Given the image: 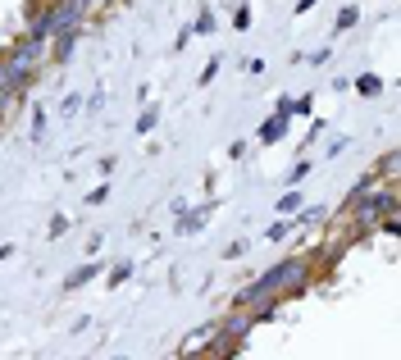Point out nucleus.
<instances>
[{"label": "nucleus", "instance_id": "nucleus-1", "mask_svg": "<svg viewBox=\"0 0 401 360\" xmlns=\"http://www.w3.org/2000/svg\"><path fill=\"white\" fill-rule=\"evenodd\" d=\"M297 274H301V260H283V265H274L269 274H260L255 283H246L242 306H260V301H274V297H279V287H288Z\"/></svg>", "mask_w": 401, "mask_h": 360}, {"label": "nucleus", "instance_id": "nucleus-2", "mask_svg": "<svg viewBox=\"0 0 401 360\" xmlns=\"http://www.w3.org/2000/svg\"><path fill=\"white\" fill-rule=\"evenodd\" d=\"M393 206H397V197H393V187H383V192H374V197H360V219H388L393 215Z\"/></svg>", "mask_w": 401, "mask_h": 360}, {"label": "nucleus", "instance_id": "nucleus-3", "mask_svg": "<svg viewBox=\"0 0 401 360\" xmlns=\"http://www.w3.org/2000/svg\"><path fill=\"white\" fill-rule=\"evenodd\" d=\"M27 82H32V69H23V64H9V60H0V92H5V96L23 92Z\"/></svg>", "mask_w": 401, "mask_h": 360}, {"label": "nucleus", "instance_id": "nucleus-4", "mask_svg": "<svg viewBox=\"0 0 401 360\" xmlns=\"http://www.w3.org/2000/svg\"><path fill=\"white\" fill-rule=\"evenodd\" d=\"M96 274H101V260H87V265H78L69 278H64V292H78V287H87Z\"/></svg>", "mask_w": 401, "mask_h": 360}, {"label": "nucleus", "instance_id": "nucleus-5", "mask_svg": "<svg viewBox=\"0 0 401 360\" xmlns=\"http://www.w3.org/2000/svg\"><path fill=\"white\" fill-rule=\"evenodd\" d=\"M73 46H78V27H60V32H55V60H60V64H69Z\"/></svg>", "mask_w": 401, "mask_h": 360}, {"label": "nucleus", "instance_id": "nucleus-6", "mask_svg": "<svg viewBox=\"0 0 401 360\" xmlns=\"http://www.w3.org/2000/svg\"><path fill=\"white\" fill-rule=\"evenodd\" d=\"M283 132H288V119H283V114H274V119H265V123H260V146L279 142Z\"/></svg>", "mask_w": 401, "mask_h": 360}, {"label": "nucleus", "instance_id": "nucleus-7", "mask_svg": "<svg viewBox=\"0 0 401 360\" xmlns=\"http://www.w3.org/2000/svg\"><path fill=\"white\" fill-rule=\"evenodd\" d=\"M356 92H360V96H378V92H383V77L360 73V77H356Z\"/></svg>", "mask_w": 401, "mask_h": 360}, {"label": "nucleus", "instance_id": "nucleus-8", "mask_svg": "<svg viewBox=\"0 0 401 360\" xmlns=\"http://www.w3.org/2000/svg\"><path fill=\"white\" fill-rule=\"evenodd\" d=\"M205 215H210V210H192L187 219H178V232H200V228H205Z\"/></svg>", "mask_w": 401, "mask_h": 360}, {"label": "nucleus", "instance_id": "nucleus-9", "mask_svg": "<svg viewBox=\"0 0 401 360\" xmlns=\"http://www.w3.org/2000/svg\"><path fill=\"white\" fill-rule=\"evenodd\" d=\"M183 32H187V37H200V32H215V14H210V9H200V18H196V23H192V27H183Z\"/></svg>", "mask_w": 401, "mask_h": 360}, {"label": "nucleus", "instance_id": "nucleus-10", "mask_svg": "<svg viewBox=\"0 0 401 360\" xmlns=\"http://www.w3.org/2000/svg\"><path fill=\"white\" fill-rule=\"evenodd\" d=\"M292 210H301V192H297V187L279 197V215H292Z\"/></svg>", "mask_w": 401, "mask_h": 360}, {"label": "nucleus", "instance_id": "nucleus-11", "mask_svg": "<svg viewBox=\"0 0 401 360\" xmlns=\"http://www.w3.org/2000/svg\"><path fill=\"white\" fill-rule=\"evenodd\" d=\"M356 18H360V9H356V5H342V14H338V32H347Z\"/></svg>", "mask_w": 401, "mask_h": 360}, {"label": "nucleus", "instance_id": "nucleus-12", "mask_svg": "<svg viewBox=\"0 0 401 360\" xmlns=\"http://www.w3.org/2000/svg\"><path fill=\"white\" fill-rule=\"evenodd\" d=\"M128 274H132V260H119V265L110 269V287H119V283H123Z\"/></svg>", "mask_w": 401, "mask_h": 360}, {"label": "nucleus", "instance_id": "nucleus-13", "mask_svg": "<svg viewBox=\"0 0 401 360\" xmlns=\"http://www.w3.org/2000/svg\"><path fill=\"white\" fill-rule=\"evenodd\" d=\"M155 123H160V110H141L137 114V132H151Z\"/></svg>", "mask_w": 401, "mask_h": 360}, {"label": "nucleus", "instance_id": "nucleus-14", "mask_svg": "<svg viewBox=\"0 0 401 360\" xmlns=\"http://www.w3.org/2000/svg\"><path fill=\"white\" fill-rule=\"evenodd\" d=\"M292 228H297V219H283V223H274V228H269V242H279V237H288V232Z\"/></svg>", "mask_w": 401, "mask_h": 360}, {"label": "nucleus", "instance_id": "nucleus-15", "mask_svg": "<svg viewBox=\"0 0 401 360\" xmlns=\"http://www.w3.org/2000/svg\"><path fill=\"white\" fill-rule=\"evenodd\" d=\"M60 110H64V114H78V110H82V96H78V92H69V96H64V105H60Z\"/></svg>", "mask_w": 401, "mask_h": 360}, {"label": "nucleus", "instance_id": "nucleus-16", "mask_svg": "<svg viewBox=\"0 0 401 360\" xmlns=\"http://www.w3.org/2000/svg\"><path fill=\"white\" fill-rule=\"evenodd\" d=\"M105 197H110V182H101V187H91V192H87V206H101Z\"/></svg>", "mask_w": 401, "mask_h": 360}, {"label": "nucleus", "instance_id": "nucleus-17", "mask_svg": "<svg viewBox=\"0 0 401 360\" xmlns=\"http://www.w3.org/2000/svg\"><path fill=\"white\" fill-rule=\"evenodd\" d=\"M32 137H37V142H42V137H46V114H42V110H37V114H32Z\"/></svg>", "mask_w": 401, "mask_h": 360}, {"label": "nucleus", "instance_id": "nucleus-18", "mask_svg": "<svg viewBox=\"0 0 401 360\" xmlns=\"http://www.w3.org/2000/svg\"><path fill=\"white\" fill-rule=\"evenodd\" d=\"M60 232H69V215H55L51 219V237H60Z\"/></svg>", "mask_w": 401, "mask_h": 360}, {"label": "nucleus", "instance_id": "nucleus-19", "mask_svg": "<svg viewBox=\"0 0 401 360\" xmlns=\"http://www.w3.org/2000/svg\"><path fill=\"white\" fill-rule=\"evenodd\" d=\"M292 114H310V92H305V96H297V101H292Z\"/></svg>", "mask_w": 401, "mask_h": 360}, {"label": "nucleus", "instance_id": "nucleus-20", "mask_svg": "<svg viewBox=\"0 0 401 360\" xmlns=\"http://www.w3.org/2000/svg\"><path fill=\"white\" fill-rule=\"evenodd\" d=\"M305 173H310V164H305V160H301V164H297V169H292V173H288V182H292V187H297V182L305 178Z\"/></svg>", "mask_w": 401, "mask_h": 360}, {"label": "nucleus", "instance_id": "nucleus-21", "mask_svg": "<svg viewBox=\"0 0 401 360\" xmlns=\"http://www.w3.org/2000/svg\"><path fill=\"white\" fill-rule=\"evenodd\" d=\"M233 23H237V27H251V9L242 5V9H237V14H233Z\"/></svg>", "mask_w": 401, "mask_h": 360}, {"label": "nucleus", "instance_id": "nucleus-22", "mask_svg": "<svg viewBox=\"0 0 401 360\" xmlns=\"http://www.w3.org/2000/svg\"><path fill=\"white\" fill-rule=\"evenodd\" d=\"M274 114H283V119H292V96H279V110Z\"/></svg>", "mask_w": 401, "mask_h": 360}, {"label": "nucleus", "instance_id": "nucleus-23", "mask_svg": "<svg viewBox=\"0 0 401 360\" xmlns=\"http://www.w3.org/2000/svg\"><path fill=\"white\" fill-rule=\"evenodd\" d=\"M347 146H351L347 137H333V142H329V155H342V151H347Z\"/></svg>", "mask_w": 401, "mask_h": 360}, {"label": "nucleus", "instance_id": "nucleus-24", "mask_svg": "<svg viewBox=\"0 0 401 360\" xmlns=\"http://www.w3.org/2000/svg\"><path fill=\"white\" fill-rule=\"evenodd\" d=\"M9 101H14V96H5V92H0V119L9 114Z\"/></svg>", "mask_w": 401, "mask_h": 360}, {"label": "nucleus", "instance_id": "nucleus-25", "mask_svg": "<svg viewBox=\"0 0 401 360\" xmlns=\"http://www.w3.org/2000/svg\"><path fill=\"white\" fill-rule=\"evenodd\" d=\"M319 0H297V14H305V9H314Z\"/></svg>", "mask_w": 401, "mask_h": 360}]
</instances>
